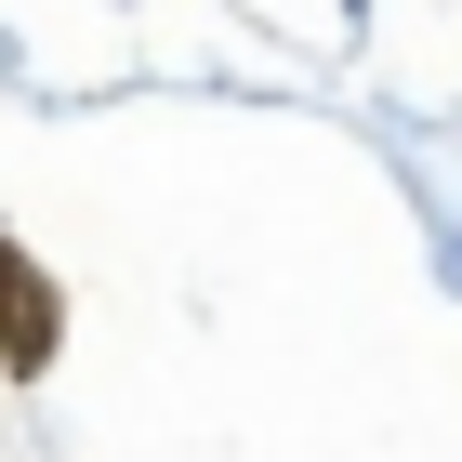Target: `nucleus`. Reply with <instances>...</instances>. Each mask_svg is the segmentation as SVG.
<instances>
[{
	"instance_id": "f257e3e1",
	"label": "nucleus",
	"mask_w": 462,
	"mask_h": 462,
	"mask_svg": "<svg viewBox=\"0 0 462 462\" xmlns=\"http://www.w3.org/2000/svg\"><path fill=\"white\" fill-rule=\"evenodd\" d=\"M0 356H53V291L0 251Z\"/></svg>"
}]
</instances>
